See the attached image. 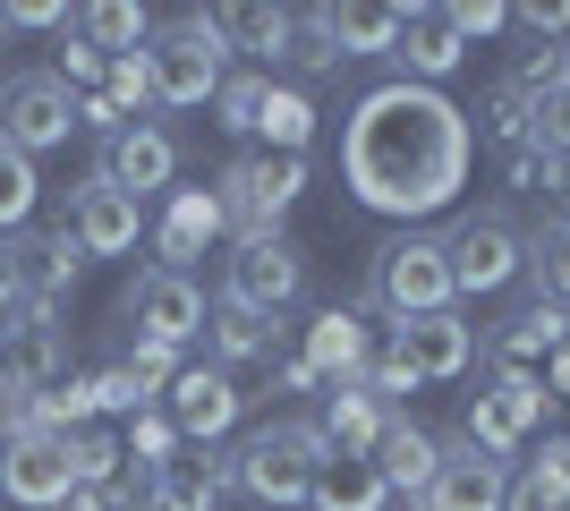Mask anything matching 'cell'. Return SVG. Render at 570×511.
I'll list each match as a JSON object with an SVG mask.
<instances>
[{
  "instance_id": "obj_4",
  "label": "cell",
  "mask_w": 570,
  "mask_h": 511,
  "mask_svg": "<svg viewBox=\"0 0 570 511\" xmlns=\"http://www.w3.org/2000/svg\"><path fill=\"white\" fill-rule=\"evenodd\" d=\"M145 69H154V102L163 111H205L222 95V77H230V35H222L214 9H188V18H170L154 35Z\"/></svg>"
},
{
  "instance_id": "obj_2",
  "label": "cell",
  "mask_w": 570,
  "mask_h": 511,
  "mask_svg": "<svg viewBox=\"0 0 570 511\" xmlns=\"http://www.w3.org/2000/svg\"><path fill=\"white\" fill-rule=\"evenodd\" d=\"M324 461H333V443H324L315 417H273V426H256V435L230 452L238 494H247L256 511H298Z\"/></svg>"
},
{
  "instance_id": "obj_6",
  "label": "cell",
  "mask_w": 570,
  "mask_h": 511,
  "mask_svg": "<svg viewBox=\"0 0 570 511\" xmlns=\"http://www.w3.org/2000/svg\"><path fill=\"white\" fill-rule=\"evenodd\" d=\"M205 291H196L188 273L170 265H145L128 291H119V324H128V341H154V350H188L196 333H205Z\"/></svg>"
},
{
  "instance_id": "obj_9",
  "label": "cell",
  "mask_w": 570,
  "mask_h": 511,
  "mask_svg": "<svg viewBox=\"0 0 570 511\" xmlns=\"http://www.w3.org/2000/svg\"><path fill=\"white\" fill-rule=\"evenodd\" d=\"M60 375H69V341H60L51 307L0 316V401H43Z\"/></svg>"
},
{
  "instance_id": "obj_41",
  "label": "cell",
  "mask_w": 570,
  "mask_h": 511,
  "mask_svg": "<svg viewBox=\"0 0 570 511\" xmlns=\"http://www.w3.org/2000/svg\"><path fill=\"white\" fill-rule=\"evenodd\" d=\"M485 137H502V146L528 137V95L520 86H494V95H485Z\"/></svg>"
},
{
  "instance_id": "obj_23",
  "label": "cell",
  "mask_w": 570,
  "mask_h": 511,
  "mask_svg": "<svg viewBox=\"0 0 570 511\" xmlns=\"http://www.w3.org/2000/svg\"><path fill=\"white\" fill-rule=\"evenodd\" d=\"M154 487H163L179 511H222L238 494V469H230V452H196V461H163Z\"/></svg>"
},
{
  "instance_id": "obj_7",
  "label": "cell",
  "mask_w": 570,
  "mask_h": 511,
  "mask_svg": "<svg viewBox=\"0 0 570 511\" xmlns=\"http://www.w3.org/2000/svg\"><path fill=\"white\" fill-rule=\"evenodd\" d=\"M298 291H307V256H298L282 230H264V239H238L230 256H222V307H247V316H282Z\"/></svg>"
},
{
  "instance_id": "obj_15",
  "label": "cell",
  "mask_w": 570,
  "mask_h": 511,
  "mask_svg": "<svg viewBox=\"0 0 570 511\" xmlns=\"http://www.w3.org/2000/svg\"><path fill=\"white\" fill-rule=\"evenodd\" d=\"M170 426H179V443H214V435H230L238 426V384L230 375H222V366H179V375H170Z\"/></svg>"
},
{
  "instance_id": "obj_27",
  "label": "cell",
  "mask_w": 570,
  "mask_h": 511,
  "mask_svg": "<svg viewBox=\"0 0 570 511\" xmlns=\"http://www.w3.org/2000/svg\"><path fill=\"white\" fill-rule=\"evenodd\" d=\"M315 18L341 60H392V43H401V9H315Z\"/></svg>"
},
{
  "instance_id": "obj_38",
  "label": "cell",
  "mask_w": 570,
  "mask_h": 511,
  "mask_svg": "<svg viewBox=\"0 0 570 511\" xmlns=\"http://www.w3.org/2000/svg\"><path fill=\"white\" fill-rule=\"evenodd\" d=\"M282 60H289L298 77H324V69H341V51H333V35H324V18H315V9H307L298 26H289V51H282Z\"/></svg>"
},
{
  "instance_id": "obj_21",
  "label": "cell",
  "mask_w": 570,
  "mask_h": 511,
  "mask_svg": "<svg viewBox=\"0 0 570 511\" xmlns=\"http://www.w3.org/2000/svg\"><path fill=\"white\" fill-rule=\"evenodd\" d=\"M375 469H383V487H392V494H409V503H417V494L434 487V469H443V443H434L417 417H392V426H383V443H375Z\"/></svg>"
},
{
  "instance_id": "obj_14",
  "label": "cell",
  "mask_w": 570,
  "mask_h": 511,
  "mask_svg": "<svg viewBox=\"0 0 570 511\" xmlns=\"http://www.w3.org/2000/svg\"><path fill=\"white\" fill-rule=\"evenodd\" d=\"M392 358H401L417 384H452V375H469V366H476V324H460V316H409V324H392Z\"/></svg>"
},
{
  "instance_id": "obj_42",
  "label": "cell",
  "mask_w": 570,
  "mask_h": 511,
  "mask_svg": "<svg viewBox=\"0 0 570 511\" xmlns=\"http://www.w3.org/2000/svg\"><path fill=\"white\" fill-rule=\"evenodd\" d=\"M95 410H145V384L128 375V366H102L95 375Z\"/></svg>"
},
{
  "instance_id": "obj_8",
  "label": "cell",
  "mask_w": 570,
  "mask_h": 511,
  "mask_svg": "<svg viewBox=\"0 0 570 511\" xmlns=\"http://www.w3.org/2000/svg\"><path fill=\"white\" fill-rule=\"evenodd\" d=\"M77 137V95L60 86V69H18L0 77V146L51 154Z\"/></svg>"
},
{
  "instance_id": "obj_25",
  "label": "cell",
  "mask_w": 570,
  "mask_h": 511,
  "mask_svg": "<svg viewBox=\"0 0 570 511\" xmlns=\"http://www.w3.org/2000/svg\"><path fill=\"white\" fill-rule=\"evenodd\" d=\"M307 503H315V511H383V503H392V487H383V469H375V461H357V452H333V461L315 469Z\"/></svg>"
},
{
  "instance_id": "obj_33",
  "label": "cell",
  "mask_w": 570,
  "mask_h": 511,
  "mask_svg": "<svg viewBox=\"0 0 570 511\" xmlns=\"http://www.w3.org/2000/svg\"><path fill=\"white\" fill-rule=\"evenodd\" d=\"M264 95H273V77H264V69H230V77H222V95H214L222 128H230V137H256V120H264Z\"/></svg>"
},
{
  "instance_id": "obj_36",
  "label": "cell",
  "mask_w": 570,
  "mask_h": 511,
  "mask_svg": "<svg viewBox=\"0 0 570 511\" xmlns=\"http://www.w3.org/2000/svg\"><path fill=\"white\" fill-rule=\"evenodd\" d=\"M511 443H520L511 410H502L494 392H476V401H469V452H485V461H511Z\"/></svg>"
},
{
  "instance_id": "obj_26",
  "label": "cell",
  "mask_w": 570,
  "mask_h": 511,
  "mask_svg": "<svg viewBox=\"0 0 570 511\" xmlns=\"http://www.w3.org/2000/svg\"><path fill=\"white\" fill-rule=\"evenodd\" d=\"M273 333H282V316H247V307H214V316H205V350H214L222 375L273 358Z\"/></svg>"
},
{
  "instance_id": "obj_19",
  "label": "cell",
  "mask_w": 570,
  "mask_h": 511,
  "mask_svg": "<svg viewBox=\"0 0 570 511\" xmlns=\"http://www.w3.org/2000/svg\"><path fill=\"white\" fill-rule=\"evenodd\" d=\"M18 247V282H26V307H60L86 273V247L69 230H43V239H9Z\"/></svg>"
},
{
  "instance_id": "obj_16",
  "label": "cell",
  "mask_w": 570,
  "mask_h": 511,
  "mask_svg": "<svg viewBox=\"0 0 570 511\" xmlns=\"http://www.w3.org/2000/svg\"><path fill=\"white\" fill-rule=\"evenodd\" d=\"M222 230H230V222H222V196L214 188H170L163 222H154V256H163L170 273H188V256H205Z\"/></svg>"
},
{
  "instance_id": "obj_31",
  "label": "cell",
  "mask_w": 570,
  "mask_h": 511,
  "mask_svg": "<svg viewBox=\"0 0 570 511\" xmlns=\"http://www.w3.org/2000/svg\"><path fill=\"white\" fill-rule=\"evenodd\" d=\"M222 35H230V51H256V60H273L282 69V51H289V26H298V9H214Z\"/></svg>"
},
{
  "instance_id": "obj_12",
  "label": "cell",
  "mask_w": 570,
  "mask_h": 511,
  "mask_svg": "<svg viewBox=\"0 0 570 511\" xmlns=\"http://www.w3.org/2000/svg\"><path fill=\"white\" fill-rule=\"evenodd\" d=\"M443 247H452V282H460V298H485V291H502L511 273H528V239H520L502 214H469Z\"/></svg>"
},
{
  "instance_id": "obj_45",
  "label": "cell",
  "mask_w": 570,
  "mask_h": 511,
  "mask_svg": "<svg viewBox=\"0 0 570 511\" xmlns=\"http://www.w3.org/2000/svg\"><path fill=\"white\" fill-rule=\"evenodd\" d=\"M128 443H137L145 461H163V452H179V426H170V417H137V426H128Z\"/></svg>"
},
{
  "instance_id": "obj_47",
  "label": "cell",
  "mask_w": 570,
  "mask_h": 511,
  "mask_svg": "<svg viewBox=\"0 0 570 511\" xmlns=\"http://www.w3.org/2000/svg\"><path fill=\"white\" fill-rule=\"evenodd\" d=\"M26 307V282H18V247L0 239V316H18Z\"/></svg>"
},
{
  "instance_id": "obj_50",
  "label": "cell",
  "mask_w": 570,
  "mask_h": 511,
  "mask_svg": "<svg viewBox=\"0 0 570 511\" xmlns=\"http://www.w3.org/2000/svg\"><path fill=\"white\" fill-rule=\"evenodd\" d=\"M0 51H9V18H0Z\"/></svg>"
},
{
  "instance_id": "obj_49",
  "label": "cell",
  "mask_w": 570,
  "mask_h": 511,
  "mask_svg": "<svg viewBox=\"0 0 570 511\" xmlns=\"http://www.w3.org/2000/svg\"><path fill=\"white\" fill-rule=\"evenodd\" d=\"M546 392H570V341L553 350V366H546Z\"/></svg>"
},
{
  "instance_id": "obj_35",
  "label": "cell",
  "mask_w": 570,
  "mask_h": 511,
  "mask_svg": "<svg viewBox=\"0 0 570 511\" xmlns=\"http://www.w3.org/2000/svg\"><path fill=\"white\" fill-rule=\"evenodd\" d=\"M102 102H111L119 120H145V102H154V69H145V51H128V60L102 69Z\"/></svg>"
},
{
  "instance_id": "obj_29",
  "label": "cell",
  "mask_w": 570,
  "mask_h": 511,
  "mask_svg": "<svg viewBox=\"0 0 570 511\" xmlns=\"http://www.w3.org/2000/svg\"><path fill=\"white\" fill-rule=\"evenodd\" d=\"M502 511H570V443H562V435L537 452V469H528V478H511Z\"/></svg>"
},
{
  "instance_id": "obj_18",
  "label": "cell",
  "mask_w": 570,
  "mask_h": 511,
  "mask_svg": "<svg viewBox=\"0 0 570 511\" xmlns=\"http://www.w3.org/2000/svg\"><path fill=\"white\" fill-rule=\"evenodd\" d=\"M392 60H401L409 86H443V77L469 60V43L452 35L443 9H401V43H392Z\"/></svg>"
},
{
  "instance_id": "obj_39",
  "label": "cell",
  "mask_w": 570,
  "mask_h": 511,
  "mask_svg": "<svg viewBox=\"0 0 570 511\" xmlns=\"http://www.w3.org/2000/svg\"><path fill=\"white\" fill-rule=\"evenodd\" d=\"M69 461H77V487H111V469H119V443L102 435V426H77V435H69Z\"/></svg>"
},
{
  "instance_id": "obj_3",
  "label": "cell",
  "mask_w": 570,
  "mask_h": 511,
  "mask_svg": "<svg viewBox=\"0 0 570 511\" xmlns=\"http://www.w3.org/2000/svg\"><path fill=\"white\" fill-rule=\"evenodd\" d=\"M452 247L434 239V230H401V239H383L375 247V265H366V298L357 307H383L392 324L409 316H452Z\"/></svg>"
},
{
  "instance_id": "obj_10",
  "label": "cell",
  "mask_w": 570,
  "mask_h": 511,
  "mask_svg": "<svg viewBox=\"0 0 570 511\" xmlns=\"http://www.w3.org/2000/svg\"><path fill=\"white\" fill-rule=\"evenodd\" d=\"M77 494L69 435H0V503L18 511H60Z\"/></svg>"
},
{
  "instance_id": "obj_5",
  "label": "cell",
  "mask_w": 570,
  "mask_h": 511,
  "mask_svg": "<svg viewBox=\"0 0 570 511\" xmlns=\"http://www.w3.org/2000/svg\"><path fill=\"white\" fill-rule=\"evenodd\" d=\"M298 188H307V154H238V163L214 179L222 222H230L238 239H264V230H282V214L298 205Z\"/></svg>"
},
{
  "instance_id": "obj_37",
  "label": "cell",
  "mask_w": 570,
  "mask_h": 511,
  "mask_svg": "<svg viewBox=\"0 0 570 511\" xmlns=\"http://www.w3.org/2000/svg\"><path fill=\"white\" fill-rule=\"evenodd\" d=\"M494 401H502V410H511V426H520V435H528V426H537V417L553 410V392H546V375H528V366H502V384H494Z\"/></svg>"
},
{
  "instance_id": "obj_22",
  "label": "cell",
  "mask_w": 570,
  "mask_h": 511,
  "mask_svg": "<svg viewBox=\"0 0 570 511\" xmlns=\"http://www.w3.org/2000/svg\"><path fill=\"white\" fill-rule=\"evenodd\" d=\"M562 341H570V316H562V307H553V298H537V307H520V316H511V324H502L494 341H485V358H494V375H502V366L553 358Z\"/></svg>"
},
{
  "instance_id": "obj_13",
  "label": "cell",
  "mask_w": 570,
  "mask_h": 511,
  "mask_svg": "<svg viewBox=\"0 0 570 511\" xmlns=\"http://www.w3.org/2000/svg\"><path fill=\"white\" fill-rule=\"evenodd\" d=\"M69 239L86 247V256H128V247L145 239V205L119 196L102 170H86V179L69 188Z\"/></svg>"
},
{
  "instance_id": "obj_32",
  "label": "cell",
  "mask_w": 570,
  "mask_h": 511,
  "mask_svg": "<svg viewBox=\"0 0 570 511\" xmlns=\"http://www.w3.org/2000/svg\"><path fill=\"white\" fill-rule=\"evenodd\" d=\"M35 196H43V170H35V154L0 146V239H9V230H26Z\"/></svg>"
},
{
  "instance_id": "obj_28",
  "label": "cell",
  "mask_w": 570,
  "mask_h": 511,
  "mask_svg": "<svg viewBox=\"0 0 570 511\" xmlns=\"http://www.w3.org/2000/svg\"><path fill=\"white\" fill-rule=\"evenodd\" d=\"M145 35H154V18H145L137 0H95V9H77V43H86V51H111V60H128Z\"/></svg>"
},
{
  "instance_id": "obj_44",
  "label": "cell",
  "mask_w": 570,
  "mask_h": 511,
  "mask_svg": "<svg viewBox=\"0 0 570 511\" xmlns=\"http://www.w3.org/2000/svg\"><path fill=\"white\" fill-rule=\"evenodd\" d=\"M0 18H9V35H51V26H69V9H60V0H18V9H0Z\"/></svg>"
},
{
  "instance_id": "obj_20",
  "label": "cell",
  "mask_w": 570,
  "mask_h": 511,
  "mask_svg": "<svg viewBox=\"0 0 570 511\" xmlns=\"http://www.w3.org/2000/svg\"><path fill=\"white\" fill-rule=\"evenodd\" d=\"M392 417H401V410H383L366 384H333V392H324V417H315V426H324V443H333V452L375 461V443H383V426H392Z\"/></svg>"
},
{
  "instance_id": "obj_1",
  "label": "cell",
  "mask_w": 570,
  "mask_h": 511,
  "mask_svg": "<svg viewBox=\"0 0 570 511\" xmlns=\"http://www.w3.org/2000/svg\"><path fill=\"white\" fill-rule=\"evenodd\" d=\"M469 111H460L443 86H375L357 95V111L341 120V179L366 214H443L460 188H469Z\"/></svg>"
},
{
  "instance_id": "obj_17",
  "label": "cell",
  "mask_w": 570,
  "mask_h": 511,
  "mask_svg": "<svg viewBox=\"0 0 570 511\" xmlns=\"http://www.w3.org/2000/svg\"><path fill=\"white\" fill-rule=\"evenodd\" d=\"M502 494H511V469L460 443V452H443V469H434V487L417 494V511H502Z\"/></svg>"
},
{
  "instance_id": "obj_40",
  "label": "cell",
  "mask_w": 570,
  "mask_h": 511,
  "mask_svg": "<svg viewBox=\"0 0 570 511\" xmlns=\"http://www.w3.org/2000/svg\"><path fill=\"white\" fill-rule=\"evenodd\" d=\"M128 375H137L145 384V401H154V392H170V375H179V350H154V341H128Z\"/></svg>"
},
{
  "instance_id": "obj_11",
  "label": "cell",
  "mask_w": 570,
  "mask_h": 511,
  "mask_svg": "<svg viewBox=\"0 0 570 511\" xmlns=\"http://www.w3.org/2000/svg\"><path fill=\"white\" fill-rule=\"evenodd\" d=\"M95 170L111 179L119 196H163L170 179H179V137H170L163 120H128V128H111L102 137V154H95Z\"/></svg>"
},
{
  "instance_id": "obj_30",
  "label": "cell",
  "mask_w": 570,
  "mask_h": 511,
  "mask_svg": "<svg viewBox=\"0 0 570 511\" xmlns=\"http://www.w3.org/2000/svg\"><path fill=\"white\" fill-rule=\"evenodd\" d=\"M256 137H264V154H307V146H315V102L298 95V86H282V77H273Z\"/></svg>"
},
{
  "instance_id": "obj_48",
  "label": "cell",
  "mask_w": 570,
  "mask_h": 511,
  "mask_svg": "<svg viewBox=\"0 0 570 511\" xmlns=\"http://www.w3.org/2000/svg\"><path fill=\"white\" fill-rule=\"evenodd\" d=\"M128 511H179V503H170V494H163V487H154V478H145V487H137V494H128Z\"/></svg>"
},
{
  "instance_id": "obj_34",
  "label": "cell",
  "mask_w": 570,
  "mask_h": 511,
  "mask_svg": "<svg viewBox=\"0 0 570 511\" xmlns=\"http://www.w3.org/2000/svg\"><path fill=\"white\" fill-rule=\"evenodd\" d=\"M528 273H537V291L553 307H570V222H546L537 239H528Z\"/></svg>"
},
{
  "instance_id": "obj_46",
  "label": "cell",
  "mask_w": 570,
  "mask_h": 511,
  "mask_svg": "<svg viewBox=\"0 0 570 511\" xmlns=\"http://www.w3.org/2000/svg\"><path fill=\"white\" fill-rule=\"evenodd\" d=\"M520 26L553 43V35H570V0H537V9H520Z\"/></svg>"
},
{
  "instance_id": "obj_43",
  "label": "cell",
  "mask_w": 570,
  "mask_h": 511,
  "mask_svg": "<svg viewBox=\"0 0 570 511\" xmlns=\"http://www.w3.org/2000/svg\"><path fill=\"white\" fill-rule=\"evenodd\" d=\"M443 18H452L460 43H476V35H494V26H502V9H494V0H452Z\"/></svg>"
},
{
  "instance_id": "obj_24",
  "label": "cell",
  "mask_w": 570,
  "mask_h": 511,
  "mask_svg": "<svg viewBox=\"0 0 570 511\" xmlns=\"http://www.w3.org/2000/svg\"><path fill=\"white\" fill-rule=\"evenodd\" d=\"M307 366L324 384H357L366 375V333H357V307H324L307 324Z\"/></svg>"
}]
</instances>
